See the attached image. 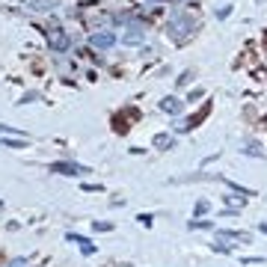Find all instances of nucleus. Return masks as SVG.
Masks as SVG:
<instances>
[{"label":"nucleus","mask_w":267,"mask_h":267,"mask_svg":"<svg viewBox=\"0 0 267 267\" xmlns=\"http://www.w3.org/2000/svg\"><path fill=\"white\" fill-rule=\"evenodd\" d=\"M193 33H196V24H193L187 15H181V12H178V15L169 21V36H172L175 42H187Z\"/></svg>","instance_id":"obj_1"},{"label":"nucleus","mask_w":267,"mask_h":267,"mask_svg":"<svg viewBox=\"0 0 267 267\" xmlns=\"http://www.w3.org/2000/svg\"><path fill=\"white\" fill-rule=\"evenodd\" d=\"M51 172H60V175H83V172H89V167H80V164H71V161H57V164H51Z\"/></svg>","instance_id":"obj_2"},{"label":"nucleus","mask_w":267,"mask_h":267,"mask_svg":"<svg viewBox=\"0 0 267 267\" xmlns=\"http://www.w3.org/2000/svg\"><path fill=\"white\" fill-rule=\"evenodd\" d=\"M89 45H92V48H98V51H110V48L116 45V36L110 33V30H101V33L89 36Z\"/></svg>","instance_id":"obj_3"},{"label":"nucleus","mask_w":267,"mask_h":267,"mask_svg":"<svg viewBox=\"0 0 267 267\" xmlns=\"http://www.w3.org/2000/svg\"><path fill=\"white\" fill-rule=\"evenodd\" d=\"M51 51H54V54L68 51V36L63 33V30H51Z\"/></svg>","instance_id":"obj_4"},{"label":"nucleus","mask_w":267,"mask_h":267,"mask_svg":"<svg viewBox=\"0 0 267 267\" xmlns=\"http://www.w3.org/2000/svg\"><path fill=\"white\" fill-rule=\"evenodd\" d=\"M152 143H155V149H164V152L175 146V140H172L169 134H155V140H152Z\"/></svg>","instance_id":"obj_5"},{"label":"nucleus","mask_w":267,"mask_h":267,"mask_svg":"<svg viewBox=\"0 0 267 267\" xmlns=\"http://www.w3.org/2000/svg\"><path fill=\"white\" fill-rule=\"evenodd\" d=\"M161 107H164L167 113H181V101H178V98H172V95H167V98L161 101Z\"/></svg>","instance_id":"obj_6"},{"label":"nucleus","mask_w":267,"mask_h":267,"mask_svg":"<svg viewBox=\"0 0 267 267\" xmlns=\"http://www.w3.org/2000/svg\"><path fill=\"white\" fill-rule=\"evenodd\" d=\"M0 149H27V140L24 137H18V140H0Z\"/></svg>","instance_id":"obj_7"},{"label":"nucleus","mask_w":267,"mask_h":267,"mask_svg":"<svg viewBox=\"0 0 267 267\" xmlns=\"http://www.w3.org/2000/svg\"><path fill=\"white\" fill-rule=\"evenodd\" d=\"M54 6V0H33L30 3V9H36V12H45V9H51Z\"/></svg>","instance_id":"obj_8"},{"label":"nucleus","mask_w":267,"mask_h":267,"mask_svg":"<svg viewBox=\"0 0 267 267\" xmlns=\"http://www.w3.org/2000/svg\"><path fill=\"white\" fill-rule=\"evenodd\" d=\"M140 39H143V33H140V30H134V33H128V36H125V45H137Z\"/></svg>","instance_id":"obj_9"},{"label":"nucleus","mask_w":267,"mask_h":267,"mask_svg":"<svg viewBox=\"0 0 267 267\" xmlns=\"http://www.w3.org/2000/svg\"><path fill=\"white\" fill-rule=\"evenodd\" d=\"M92 229H95V232H110L113 226H110V223H101V220H95V223H92Z\"/></svg>","instance_id":"obj_10"},{"label":"nucleus","mask_w":267,"mask_h":267,"mask_svg":"<svg viewBox=\"0 0 267 267\" xmlns=\"http://www.w3.org/2000/svg\"><path fill=\"white\" fill-rule=\"evenodd\" d=\"M193 80V71H184L181 77H178V86H184V83H190Z\"/></svg>","instance_id":"obj_11"},{"label":"nucleus","mask_w":267,"mask_h":267,"mask_svg":"<svg viewBox=\"0 0 267 267\" xmlns=\"http://www.w3.org/2000/svg\"><path fill=\"white\" fill-rule=\"evenodd\" d=\"M229 15H232V6H226V9H217V18H220V21H223V18H229Z\"/></svg>","instance_id":"obj_12"},{"label":"nucleus","mask_w":267,"mask_h":267,"mask_svg":"<svg viewBox=\"0 0 267 267\" xmlns=\"http://www.w3.org/2000/svg\"><path fill=\"white\" fill-rule=\"evenodd\" d=\"M30 101H39V92H27V95L21 98V104H30Z\"/></svg>","instance_id":"obj_13"},{"label":"nucleus","mask_w":267,"mask_h":267,"mask_svg":"<svg viewBox=\"0 0 267 267\" xmlns=\"http://www.w3.org/2000/svg\"><path fill=\"white\" fill-rule=\"evenodd\" d=\"M137 220H140V223H143V226H152V214H140V217H137Z\"/></svg>","instance_id":"obj_14"},{"label":"nucleus","mask_w":267,"mask_h":267,"mask_svg":"<svg viewBox=\"0 0 267 267\" xmlns=\"http://www.w3.org/2000/svg\"><path fill=\"white\" fill-rule=\"evenodd\" d=\"M0 134H15V131H12L9 125H0Z\"/></svg>","instance_id":"obj_15"},{"label":"nucleus","mask_w":267,"mask_h":267,"mask_svg":"<svg viewBox=\"0 0 267 267\" xmlns=\"http://www.w3.org/2000/svg\"><path fill=\"white\" fill-rule=\"evenodd\" d=\"M9 267H24V258H15V261H12Z\"/></svg>","instance_id":"obj_16"}]
</instances>
